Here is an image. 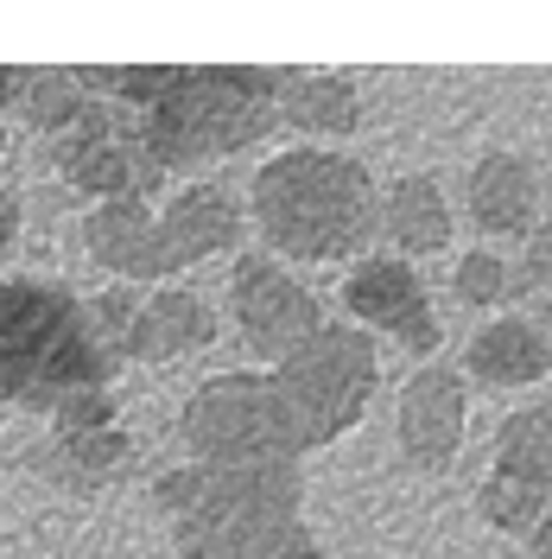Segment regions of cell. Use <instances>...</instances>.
Instances as JSON below:
<instances>
[{
  "label": "cell",
  "instance_id": "cell-1",
  "mask_svg": "<svg viewBox=\"0 0 552 559\" xmlns=\"http://www.w3.org/2000/svg\"><path fill=\"white\" fill-rule=\"evenodd\" d=\"M375 198V173L344 146H279L248 178V229L286 267H337L369 254Z\"/></svg>",
  "mask_w": 552,
  "mask_h": 559
},
{
  "label": "cell",
  "instance_id": "cell-2",
  "mask_svg": "<svg viewBox=\"0 0 552 559\" xmlns=\"http://www.w3.org/2000/svg\"><path fill=\"white\" fill-rule=\"evenodd\" d=\"M153 509L178 559H274L305 534V464H166Z\"/></svg>",
  "mask_w": 552,
  "mask_h": 559
},
{
  "label": "cell",
  "instance_id": "cell-3",
  "mask_svg": "<svg viewBox=\"0 0 552 559\" xmlns=\"http://www.w3.org/2000/svg\"><path fill=\"white\" fill-rule=\"evenodd\" d=\"M83 388H115L83 293L51 274H0V407L45 419Z\"/></svg>",
  "mask_w": 552,
  "mask_h": 559
},
{
  "label": "cell",
  "instance_id": "cell-4",
  "mask_svg": "<svg viewBox=\"0 0 552 559\" xmlns=\"http://www.w3.org/2000/svg\"><path fill=\"white\" fill-rule=\"evenodd\" d=\"M274 128H279L274 70L261 64L172 70V83L153 96V108H140V134L153 146V159L166 166V178L254 153Z\"/></svg>",
  "mask_w": 552,
  "mask_h": 559
},
{
  "label": "cell",
  "instance_id": "cell-5",
  "mask_svg": "<svg viewBox=\"0 0 552 559\" xmlns=\"http://www.w3.org/2000/svg\"><path fill=\"white\" fill-rule=\"evenodd\" d=\"M267 376H274L279 407H286V419H292V432H299V445L311 457L324 445H337V439H349L369 419L381 394V344L369 331H356L349 318H324V331L305 337Z\"/></svg>",
  "mask_w": 552,
  "mask_h": 559
},
{
  "label": "cell",
  "instance_id": "cell-6",
  "mask_svg": "<svg viewBox=\"0 0 552 559\" xmlns=\"http://www.w3.org/2000/svg\"><path fill=\"white\" fill-rule=\"evenodd\" d=\"M178 445L184 464H305L267 369L204 376L178 401Z\"/></svg>",
  "mask_w": 552,
  "mask_h": 559
},
{
  "label": "cell",
  "instance_id": "cell-7",
  "mask_svg": "<svg viewBox=\"0 0 552 559\" xmlns=\"http://www.w3.org/2000/svg\"><path fill=\"white\" fill-rule=\"evenodd\" d=\"M51 166L89 204H108V198H146L153 204V191L166 185V166L153 159V146L140 134V115L103 103V96L51 140Z\"/></svg>",
  "mask_w": 552,
  "mask_h": 559
},
{
  "label": "cell",
  "instance_id": "cell-8",
  "mask_svg": "<svg viewBox=\"0 0 552 559\" xmlns=\"http://www.w3.org/2000/svg\"><path fill=\"white\" fill-rule=\"evenodd\" d=\"M223 306H229V324H236L242 349L261 369H279L305 337L324 331V299L286 261L261 254V248H242L229 261V299Z\"/></svg>",
  "mask_w": 552,
  "mask_h": 559
},
{
  "label": "cell",
  "instance_id": "cell-9",
  "mask_svg": "<svg viewBox=\"0 0 552 559\" xmlns=\"http://www.w3.org/2000/svg\"><path fill=\"white\" fill-rule=\"evenodd\" d=\"M344 312L356 331L387 337L394 349H407L413 362H439L445 344V318L432 306V286L413 261L400 254H362L344 274Z\"/></svg>",
  "mask_w": 552,
  "mask_h": 559
},
{
  "label": "cell",
  "instance_id": "cell-10",
  "mask_svg": "<svg viewBox=\"0 0 552 559\" xmlns=\"http://www.w3.org/2000/svg\"><path fill=\"white\" fill-rule=\"evenodd\" d=\"M470 439V382L451 362H419L394 394V452L419 477H445Z\"/></svg>",
  "mask_w": 552,
  "mask_h": 559
},
{
  "label": "cell",
  "instance_id": "cell-11",
  "mask_svg": "<svg viewBox=\"0 0 552 559\" xmlns=\"http://www.w3.org/2000/svg\"><path fill=\"white\" fill-rule=\"evenodd\" d=\"M26 471L58 496H108L140 471V439L115 426H45L26 445Z\"/></svg>",
  "mask_w": 552,
  "mask_h": 559
},
{
  "label": "cell",
  "instance_id": "cell-12",
  "mask_svg": "<svg viewBox=\"0 0 552 559\" xmlns=\"http://www.w3.org/2000/svg\"><path fill=\"white\" fill-rule=\"evenodd\" d=\"M242 236H248V204L223 178H191L159 204V248H166L172 280L204 267V261H223V254L236 261Z\"/></svg>",
  "mask_w": 552,
  "mask_h": 559
},
{
  "label": "cell",
  "instance_id": "cell-13",
  "mask_svg": "<svg viewBox=\"0 0 552 559\" xmlns=\"http://www.w3.org/2000/svg\"><path fill=\"white\" fill-rule=\"evenodd\" d=\"M76 242L89 254V267L108 280V286H172V267H166V248H159V204L146 198H108V204H89L83 223H76Z\"/></svg>",
  "mask_w": 552,
  "mask_h": 559
},
{
  "label": "cell",
  "instance_id": "cell-14",
  "mask_svg": "<svg viewBox=\"0 0 552 559\" xmlns=\"http://www.w3.org/2000/svg\"><path fill=\"white\" fill-rule=\"evenodd\" d=\"M464 210L495 242H508V236L527 242L540 223V166L520 146H483L464 173Z\"/></svg>",
  "mask_w": 552,
  "mask_h": 559
},
{
  "label": "cell",
  "instance_id": "cell-15",
  "mask_svg": "<svg viewBox=\"0 0 552 559\" xmlns=\"http://www.w3.org/2000/svg\"><path fill=\"white\" fill-rule=\"evenodd\" d=\"M216 306L191 286H146L134 312V337H128V362L140 369H159V362H184V356H204L216 344Z\"/></svg>",
  "mask_w": 552,
  "mask_h": 559
},
{
  "label": "cell",
  "instance_id": "cell-16",
  "mask_svg": "<svg viewBox=\"0 0 552 559\" xmlns=\"http://www.w3.org/2000/svg\"><path fill=\"white\" fill-rule=\"evenodd\" d=\"M375 236L387 242V254H400V261H432V254H445L451 236H457V210H451L445 185L432 173H400L381 185L375 198Z\"/></svg>",
  "mask_w": 552,
  "mask_h": 559
},
{
  "label": "cell",
  "instance_id": "cell-17",
  "mask_svg": "<svg viewBox=\"0 0 552 559\" xmlns=\"http://www.w3.org/2000/svg\"><path fill=\"white\" fill-rule=\"evenodd\" d=\"M274 108L279 128H292L299 146H337L362 128V90L344 70H274Z\"/></svg>",
  "mask_w": 552,
  "mask_h": 559
},
{
  "label": "cell",
  "instance_id": "cell-18",
  "mask_svg": "<svg viewBox=\"0 0 552 559\" xmlns=\"http://www.w3.org/2000/svg\"><path fill=\"white\" fill-rule=\"evenodd\" d=\"M457 376H464V382H483V388H502V394L533 388V382L552 376V337L533 324V318L495 312V318H483V324L470 331Z\"/></svg>",
  "mask_w": 552,
  "mask_h": 559
},
{
  "label": "cell",
  "instance_id": "cell-19",
  "mask_svg": "<svg viewBox=\"0 0 552 559\" xmlns=\"http://www.w3.org/2000/svg\"><path fill=\"white\" fill-rule=\"evenodd\" d=\"M495 471L533 484L552 502V401H527L495 426Z\"/></svg>",
  "mask_w": 552,
  "mask_h": 559
},
{
  "label": "cell",
  "instance_id": "cell-20",
  "mask_svg": "<svg viewBox=\"0 0 552 559\" xmlns=\"http://www.w3.org/2000/svg\"><path fill=\"white\" fill-rule=\"evenodd\" d=\"M96 103L89 96V83H83V70H20V96H13V115L26 121V128H38L45 140H58L83 115V108Z\"/></svg>",
  "mask_w": 552,
  "mask_h": 559
},
{
  "label": "cell",
  "instance_id": "cell-21",
  "mask_svg": "<svg viewBox=\"0 0 552 559\" xmlns=\"http://www.w3.org/2000/svg\"><path fill=\"white\" fill-rule=\"evenodd\" d=\"M451 293H457V306H470V312H515L520 306V280H515V261L508 254H495V248H464L457 254V267H451Z\"/></svg>",
  "mask_w": 552,
  "mask_h": 559
},
{
  "label": "cell",
  "instance_id": "cell-22",
  "mask_svg": "<svg viewBox=\"0 0 552 559\" xmlns=\"http://www.w3.org/2000/svg\"><path fill=\"white\" fill-rule=\"evenodd\" d=\"M552 502L540 496L533 484H520V477H508V471H489L483 484H477V515H483L489 534H508V540H527L533 527H540V515H547Z\"/></svg>",
  "mask_w": 552,
  "mask_h": 559
},
{
  "label": "cell",
  "instance_id": "cell-23",
  "mask_svg": "<svg viewBox=\"0 0 552 559\" xmlns=\"http://www.w3.org/2000/svg\"><path fill=\"white\" fill-rule=\"evenodd\" d=\"M89 324H96V344L115 362V376L128 369V337H134V312H140V286H103V293H83Z\"/></svg>",
  "mask_w": 552,
  "mask_h": 559
},
{
  "label": "cell",
  "instance_id": "cell-24",
  "mask_svg": "<svg viewBox=\"0 0 552 559\" xmlns=\"http://www.w3.org/2000/svg\"><path fill=\"white\" fill-rule=\"evenodd\" d=\"M20 229H26V204H20V191L0 178V274H7V261H13V248H20Z\"/></svg>",
  "mask_w": 552,
  "mask_h": 559
},
{
  "label": "cell",
  "instance_id": "cell-25",
  "mask_svg": "<svg viewBox=\"0 0 552 559\" xmlns=\"http://www.w3.org/2000/svg\"><path fill=\"white\" fill-rule=\"evenodd\" d=\"M527 554H533V559H552V509L540 515V527L527 534Z\"/></svg>",
  "mask_w": 552,
  "mask_h": 559
},
{
  "label": "cell",
  "instance_id": "cell-26",
  "mask_svg": "<svg viewBox=\"0 0 552 559\" xmlns=\"http://www.w3.org/2000/svg\"><path fill=\"white\" fill-rule=\"evenodd\" d=\"M274 559H337V554L317 547V540H299V547H286V554H274Z\"/></svg>",
  "mask_w": 552,
  "mask_h": 559
},
{
  "label": "cell",
  "instance_id": "cell-27",
  "mask_svg": "<svg viewBox=\"0 0 552 559\" xmlns=\"http://www.w3.org/2000/svg\"><path fill=\"white\" fill-rule=\"evenodd\" d=\"M540 223H552V153H547V166H540Z\"/></svg>",
  "mask_w": 552,
  "mask_h": 559
},
{
  "label": "cell",
  "instance_id": "cell-28",
  "mask_svg": "<svg viewBox=\"0 0 552 559\" xmlns=\"http://www.w3.org/2000/svg\"><path fill=\"white\" fill-rule=\"evenodd\" d=\"M0 153H7V140H0Z\"/></svg>",
  "mask_w": 552,
  "mask_h": 559
}]
</instances>
